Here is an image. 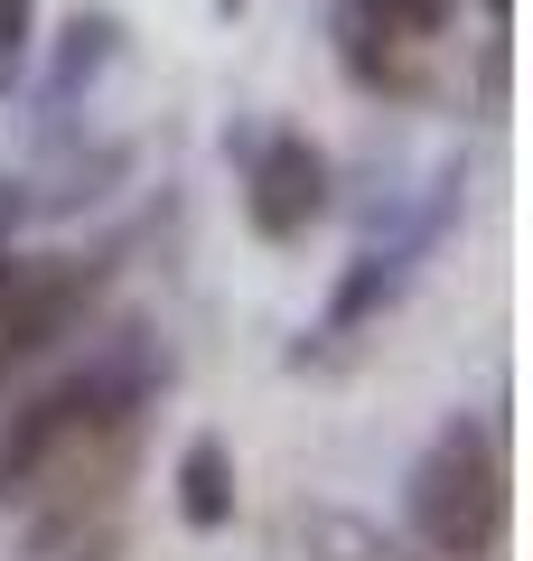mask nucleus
Returning a JSON list of instances; mask_svg holds the SVG:
<instances>
[{
  "instance_id": "obj_1",
  "label": "nucleus",
  "mask_w": 533,
  "mask_h": 561,
  "mask_svg": "<svg viewBox=\"0 0 533 561\" xmlns=\"http://www.w3.org/2000/svg\"><path fill=\"white\" fill-rule=\"evenodd\" d=\"M132 402H140L132 365H94V375H66V383H47L38 402H20L10 431H0V505H29L66 459L122 440V431H132Z\"/></svg>"
},
{
  "instance_id": "obj_2",
  "label": "nucleus",
  "mask_w": 533,
  "mask_h": 561,
  "mask_svg": "<svg viewBox=\"0 0 533 561\" xmlns=\"http://www.w3.org/2000/svg\"><path fill=\"white\" fill-rule=\"evenodd\" d=\"M412 534L440 561H477L506 534V468H496L487 431H450L431 459L412 468Z\"/></svg>"
},
{
  "instance_id": "obj_3",
  "label": "nucleus",
  "mask_w": 533,
  "mask_h": 561,
  "mask_svg": "<svg viewBox=\"0 0 533 561\" xmlns=\"http://www.w3.org/2000/svg\"><path fill=\"white\" fill-rule=\"evenodd\" d=\"M84 300H94V272H84V262L10 272V290H0V383H10V365L47 356V346L84 319Z\"/></svg>"
},
{
  "instance_id": "obj_4",
  "label": "nucleus",
  "mask_w": 533,
  "mask_h": 561,
  "mask_svg": "<svg viewBox=\"0 0 533 561\" xmlns=\"http://www.w3.org/2000/svg\"><path fill=\"white\" fill-rule=\"evenodd\" d=\"M318 206H328V160H318L299 131H272L253 150V225L272 243H291V234L318 225Z\"/></svg>"
},
{
  "instance_id": "obj_5",
  "label": "nucleus",
  "mask_w": 533,
  "mask_h": 561,
  "mask_svg": "<svg viewBox=\"0 0 533 561\" xmlns=\"http://www.w3.org/2000/svg\"><path fill=\"white\" fill-rule=\"evenodd\" d=\"M178 515L197 534L235 524V459H225V440H188V459H178Z\"/></svg>"
},
{
  "instance_id": "obj_6",
  "label": "nucleus",
  "mask_w": 533,
  "mask_h": 561,
  "mask_svg": "<svg viewBox=\"0 0 533 561\" xmlns=\"http://www.w3.org/2000/svg\"><path fill=\"white\" fill-rule=\"evenodd\" d=\"M375 10H384V28H402V38H440L458 0H375Z\"/></svg>"
},
{
  "instance_id": "obj_7",
  "label": "nucleus",
  "mask_w": 533,
  "mask_h": 561,
  "mask_svg": "<svg viewBox=\"0 0 533 561\" xmlns=\"http://www.w3.org/2000/svg\"><path fill=\"white\" fill-rule=\"evenodd\" d=\"M29 10H38V0H0V47H10V57L29 47Z\"/></svg>"
},
{
  "instance_id": "obj_8",
  "label": "nucleus",
  "mask_w": 533,
  "mask_h": 561,
  "mask_svg": "<svg viewBox=\"0 0 533 561\" xmlns=\"http://www.w3.org/2000/svg\"><path fill=\"white\" fill-rule=\"evenodd\" d=\"M10 272H20V262H10V243H0V290H10Z\"/></svg>"
},
{
  "instance_id": "obj_9",
  "label": "nucleus",
  "mask_w": 533,
  "mask_h": 561,
  "mask_svg": "<svg viewBox=\"0 0 533 561\" xmlns=\"http://www.w3.org/2000/svg\"><path fill=\"white\" fill-rule=\"evenodd\" d=\"M225 10H235V0H225Z\"/></svg>"
}]
</instances>
